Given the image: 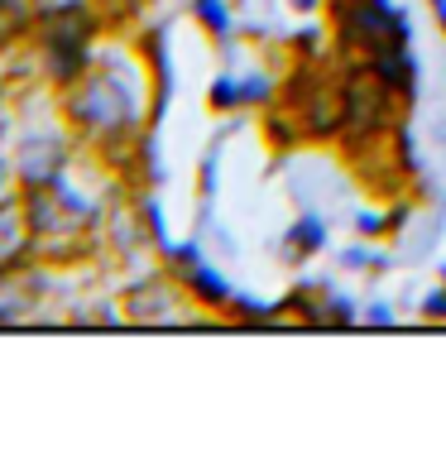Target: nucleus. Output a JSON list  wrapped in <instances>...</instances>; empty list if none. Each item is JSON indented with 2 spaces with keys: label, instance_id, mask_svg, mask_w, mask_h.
Here are the masks:
<instances>
[{
  "label": "nucleus",
  "instance_id": "bb28decb",
  "mask_svg": "<svg viewBox=\"0 0 446 456\" xmlns=\"http://www.w3.org/2000/svg\"><path fill=\"white\" fill-rule=\"evenodd\" d=\"M293 15H312V10H321V0H288Z\"/></svg>",
  "mask_w": 446,
  "mask_h": 456
},
{
  "label": "nucleus",
  "instance_id": "412c9836",
  "mask_svg": "<svg viewBox=\"0 0 446 456\" xmlns=\"http://www.w3.org/2000/svg\"><path fill=\"white\" fill-rule=\"evenodd\" d=\"M207 110H216V116L240 110V77H212V87H207Z\"/></svg>",
  "mask_w": 446,
  "mask_h": 456
},
{
  "label": "nucleus",
  "instance_id": "1a4fd4ad",
  "mask_svg": "<svg viewBox=\"0 0 446 456\" xmlns=\"http://www.w3.org/2000/svg\"><path fill=\"white\" fill-rule=\"evenodd\" d=\"M134 58L144 68V82H149V130L168 116V102H173V63H168V34L164 29H140L134 34Z\"/></svg>",
  "mask_w": 446,
  "mask_h": 456
},
{
  "label": "nucleus",
  "instance_id": "7ed1b4c3",
  "mask_svg": "<svg viewBox=\"0 0 446 456\" xmlns=\"http://www.w3.org/2000/svg\"><path fill=\"white\" fill-rule=\"evenodd\" d=\"M345 102H351V110H345V130H341V140L331 144L341 159L389 140V134L403 126V116L413 110V102H403V96L393 92L389 82H379L365 63L345 68Z\"/></svg>",
  "mask_w": 446,
  "mask_h": 456
},
{
  "label": "nucleus",
  "instance_id": "5701e85b",
  "mask_svg": "<svg viewBox=\"0 0 446 456\" xmlns=\"http://www.w3.org/2000/svg\"><path fill=\"white\" fill-rule=\"evenodd\" d=\"M341 269H365V274H384L389 260H384L379 250H369V245H355V250H341Z\"/></svg>",
  "mask_w": 446,
  "mask_h": 456
},
{
  "label": "nucleus",
  "instance_id": "f03ea898",
  "mask_svg": "<svg viewBox=\"0 0 446 456\" xmlns=\"http://www.w3.org/2000/svg\"><path fill=\"white\" fill-rule=\"evenodd\" d=\"M321 10H327L331 58L345 68L369 63L379 48L413 44V24L389 0H321Z\"/></svg>",
  "mask_w": 446,
  "mask_h": 456
},
{
  "label": "nucleus",
  "instance_id": "393cba45",
  "mask_svg": "<svg viewBox=\"0 0 446 456\" xmlns=\"http://www.w3.org/2000/svg\"><path fill=\"white\" fill-rule=\"evenodd\" d=\"M423 322H446V283H437L423 298Z\"/></svg>",
  "mask_w": 446,
  "mask_h": 456
},
{
  "label": "nucleus",
  "instance_id": "dca6fc26",
  "mask_svg": "<svg viewBox=\"0 0 446 456\" xmlns=\"http://www.w3.org/2000/svg\"><path fill=\"white\" fill-rule=\"evenodd\" d=\"M130 197H134V212H140L144 231H149V245H154V250H164V245H168V226H164V212H158L154 188H134Z\"/></svg>",
  "mask_w": 446,
  "mask_h": 456
},
{
  "label": "nucleus",
  "instance_id": "a211bd4d",
  "mask_svg": "<svg viewBox=\"0 0 446 456\" xmlns=\"http://www.w3.org/2000/svg\"><path fill=\"white\" fill-rule=\"evenodd\" d=\"M226 317L240 322V327H279L274 303H255V298H245V293H235V298L226 303Z\"/></svg>",
  "mask_w": 446,
  "mask_h": 456
},
{
  "label": "nucleus",
  "instance_id": "423d86ee",
  "mask_svg": "<svg viewBox=\"0 0 446 456\" xmlns=\"http://www.w3.org/2000/svg\"><path fill=\"white\" fill-rule=\"evenodd\" d=\"M182 307H188V293H182V283L173 269H158V274L130 283V289L120 293V317H126V322H140V327H173L182 317Z\"/></svg>",
  "mask_w": 446,
  "mask_h": 456
},
{
  "label": "nucleus",
  "instance_id": "f8f14e48",
  "mask_svg": "<svg viewBox=\"0 0 446 456\" xmlns=\"http://www.w3.org/2000/svg\"><path fill=\"white\" fill-rule=\"evenodd\" d=\"M365 68L375 72L379 82H389V87L403 96V102H418V63H413V53H408V44L379 48V53L369 58Z\"/></svg>",
  "mask_w": 446,
  "mask_h": 456
},
{
  "label": "nucleus",
  "instance_id": "20e7f679",
  "mask_svg": "<svg viewBox=\"0 0 446 456\" xmlns=\"http://www.w3.org/2000/svg\"><path fill=\"white\" fill-rule=\"evenodd\" d=\"M345 63L331 58L327 72L317 77V87L307 92V102L297 106V126H303V144H317V150H331L345 130Z\"/></svg>",
  "mask_w": 446,
  "mask_h": 456
},
{
  "label": "nucleus",
  "instance_id": "39448f33",
  "mask_svg": "<svg viewBox=\"0 0 446 456\" xmlns=\"http://www.w3.org/2000/svg\"><path fill=\"white\" fill-rule=\"evenodd\" d=\"M106 20L92 0H44L34 5V34L29 44H101L106 39Z\"/></svg>",
  "mask_w": 446,
  "mask_h": 456
},
{
  "label": "nucleus",
  "instance_id": "ddd939ff",
  "mask_svg": "<svg viewBox=\"0 0 446 456\" xmlns=\"http://www.w3.org/2000/svg\"><path fill=\"white\" fill-rule=\"evenodd\" d=\"M29 255H34V236H29V221H24L20 192L0 197V265H20Z\"/></svg>",
  "mask_w": 446,
  "mask_h": 456
},
{
  "label": "nucleus",
  "instance_id": "473e14b6",
  "mask_svg": "<svg viewBox=\"0 0 446 456\" xmlns=\"http://www.w3.org/2000/svg\"><path fill=\"white\" fill-rule=\"evenodd\" d=\"M34 5H44V0H34Z\"/></svg>",
  "mask_w": 446,
  "mask_h": 456
},
{
  "label": "nucleus",
  "instance_id": "aec40b11",
  "mask_svg": "<svg viewBox=\"0 0 446 456\" xmlns=\"http://www.w3.org/2000/svg\"><path fill=\"white\" fill-rule=\"evenodd\" d=\"M321 327H361V307L345 298V293L327 289V303H321Z\"/></svg>",
  "mask_w": 446,
  "mask_h": 456
},
{
  "label": "nucleus",
  "instance_id": "c756f323",
  "mask_svg": "<svg viewBox=\"0 0 446 456\" xmlns=\"http://www.w3.org/2000/svg\"><path fill=\"white\" fill-rule=\"evenodd\" d=\"M5 92H10V77H5V68H0V106H5Z\"/></svg>",
  "mask_w": 446,
  "mask_h": 456
},
{
  "label": "nucleus",
  "instance_id": "f3484780",
  "mask_svg": "<svg viewBox=\"0 0 446 456\" xmlns=\"http://www.w3.org/2000/svg\"><path fill=\"white\" fill-rule=\"evenodd\" d=\"M96 10H101V20H106V29L110 34H126L134 20L144 15L149 5H154V0H92Z\"/></svg>",
  "mask_w": 446,
  "mask_h": 456
},
{
  "label": "nucleus",
  "instance_id": "f257e3e1",
  "mask_svg": "<svg viewBox=\"0 0 446 456\" xmlns=\"http://www.w3.org/2000/svg\"><path fill=\"white\" fill-rule=\"evenodd\" d=\"M144 68L134 53L120 48H101L96 63L86 68L82 82H72L68 92H58V120L68 126V134L96 144L110 140L120 130L149 126V106H144Z\"/></svg>",
  "mask_w": 446,
  "mask_h": 456
},
{
  "label": "nucleus",
  "instance_id": "cd10ccee",
  "mask_svg": "<svg viewBox=\"0 0 446 456\" xmlns=\"http://www.w3.org/2000/svg\"><path fill=\"white\" fill-rule=\"evenodd\" d=\"M10 178H15V168H10L5 159H0V197H10Z\"/></svg>",
  "mask_w": 446,
  "mask_h": 456
},
{
  "label": "nucleus",
  "instance_id": "4be33fe9",
  "mask_svg": "<svg viewBox=\"0 0 446 456\" xmlns=\"http://www.w3.org/2000/svg\"><path fill=\"white\" fill-rule=\"evenodd\" d=\"M158 260H164V269H173V274H188L192 265H202V245L197 240H178V245H164V250H158Z\"/></svg>",
  "mask_w": 446,
  "mask_h": 456
},
{
  "label": "nucleus",
  "instance_id": "6e6552de",
  "mask_svg": "<svg viewBox=\"0 0 446 456\" xmlns=\"http://www.w3.org/2000/svg\"><path fill=\"white\" fill-rule=\"evenodd\" d=\"M68 159H72V144H68L63 130H29L20 140L15 159H10L15 188H34V183H48V178L68 174Z\"/></svg>",
  "mask_w": 446,
  "mask_h": 456
},
{
  "label": "nucleus",
  "instance_id": "a878e982",
  "mask_svg": "<svg viewBox=\"0 0 446 456\" xmlns=\"http://www.w3.org/2000/svg\"><path fill=\"white\" fill-rule=\"evenodd\" d=\"M361 317H365V327H393V307L389 303H369Z\"/></svg>",
  "mask_w": 446,
  "mask_h": 456
},
{
  "label": "nucleus",
  "instance_id": "b1692460",
  "mask_svg": "<svg viewBox=\"0 0 446 456\" xmlns=\"http://www.w3.org/2000/svg\"><path fill=\"white\" fill-rule=\"evenodd\" d=\"M212 192H216V154H207L202 168H197V197H202V202H212Z\"/></svg>",
  "mask_w": 446,
  "mask_h": 456
},
{
  "label": "nucleus",
  "instance_id": "6ab92c4d",
  "mask_svg": "<svg viewBox=\"0 0 446 456\" xmlns=\"http://www.w3.org/2000/svg\"><path fill=\"white\" fill-rule=\"evenodd\" d=\"M279 92V77H269V72H250V77H240V110H264L269 102H274Z\"/></svg>",
  "mask_w": 446,
  "mask_h": 456
},
{
  "label": "nucleus",
  "instance_id": "4468645a",
  "mask_svg": "<svg viewBox=\"0 0 446 456\" xmlns=\"http://www.w3.org/2000/svg\"><path fill=\"white\" fill-rule=\"evenodd\" d=\"M327 240H331L327 221H321L317 212H303L288 226V236H283V255H288L293 265H303V260H312V255L327 250Z\"/></svg>",
  "mask_w": 446,
  "mask_h": 456
},
{
  "label": "nucleus",
  "instance_id": "c85d7f7f",
  "mask_svg": "<svg viewBox=\"0 0 446 456\" xmlns=\"http://www.w3.org/2000/svg\"><path fill=\"white\" fill-rule=\"evenodd\" d=\"M432 15H437V29L446 34V0H432Z\"/></svg>",
  "mask_w": 446,
  "mask_h": 456
},
{
  "label": "nucleus",
  "instance_id": "9b49d317",
  "mask_svg": "<svg viewBox=\"0 0 446 456\" xmlns=\"http://www.w3.org/2000/svg\"><path fill=\"white\" fill-rule=\"evenodd\" d=\"M327 289H331V283H321V279L293 283V289L274 303V317H279V322H297V327H321V303H327Z\"/></svg>",
  "mask_w": 446,
  "mask_h": 456
},
{
  "label": "nucleus",
  "instance_id": "9d476101",
  "mask_svg": "<svg viewBox=\"0 0 446 456\" xmlns=\"http://www.w3.org/2000/svg\"><path fill=\"white\" fill-rule=\"evenodd\" d=\"M178 283H182V293H188V303L197 307V313H226V303L235 298V289H231V279L221 274L216 265H192L188 274H178Z\"/></svg>",
  "mask_w": 446,
  "mask_h": 456
},
{
  "label": "nucleus",
  "instance_id": "2f4dec72",
  "mask_svg": "<svg viewBox=\"0 0 446 456\" xmlns=\"http://www.w3.org/2000/svg\"><path fill=\"white\" fill-rule=\"evenodd\" d=\"M231 5H240V0H231Z\"/></svg>",
  "mask_w": 446,
  "mask_h": 456
},
{
  "label": "nucleus",
  "instance_id": "7c9ffc66",
  "mask_svg": "<svg viewBox=\"0 0 446 456\" xmlns=\"http://www.w3.org/2000/svg\"><path fill=\"white\" fill-rule=\"evenodd\" d=\"M437 279H442V283H446V265H442V269H437Z\"/></svg>",
  "mask_w": 446,
  "mask_h": 456
},
{
  "label": "nucleus",
  "instance_id": "0eeeda50",
  "mask_svg": "<svg viewBox=\"0 0 446 456\" xmlns=\"http://www.w3.org/2000/svg\"><path fill=\"white\" fill-rule=\"evenodd\" d=\"M48 274L53 269L29 260L20 265H0V327H24L39 317V307L48 298Z\"/></svg>",
  "mask_w": 446,
  "mask_h": 456
},
{
  "label": "nucleus",
  "instance_id": "2eb2a0df",
  "mask_svg": "<svg viewBox=\"0 0 446 456\" xmlns=\"http://www.w3.org/2000/svg\"><path fill=\"white\" fill-rule=\"evenodd\" d=\"M192 10H197V24H202L216 44H231V34H235L231 0H192Z\"/></svg>",
  "mask_w": 446,
  "mask_h": 456
}]
</instances>
